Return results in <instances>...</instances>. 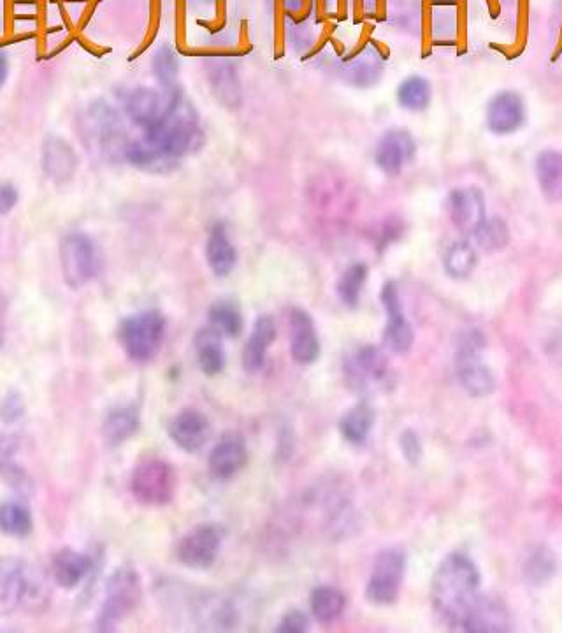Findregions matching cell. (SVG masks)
I'll return each mask as SVG.
<instances>
[{
  "label": "cell",
  "instance_id": "obj_46",
  "mask_svg": "<svg viewBox=\"0 0 562 633\" xmlns=\"http://www.w3.org/2000/svg\"><path fill=\"white\" fill-rule=\"evenodd\" d=\"M4 301L0 298V345L4 343V336H6V321H4Z\"/></svg>",
  "mask_w": 562,
  "mask_h": 633
},
{
  "label": "cell",
  "instance_id": "obj_3",
  "mask_svg": "<svg viewBox=\"0 0 562 633\" xmlns=\"http://www.w3.org/2000/svg\"><path fill=\"white\" fill-rule=\"evenodd\" d=\"M46 602L48 590L25 561L13 558L0 561V616H6L22 605L36 611Z\"/></svg>",
  "mask_w": 562,
  "mask_h": 633
},
{
  "label": "cell",
  "instance_id": "obj_19",
  "mask_svg": "<svg viewBox=\"0 0 562 633\" xmlns=\"http://www.w3.org/2000/svg\"><path fill=\"white\" fill-rule=\"evenodd\" d=\"M290 352L299 364H311L320 356V340L310 313L303 308L289 312Z\"/></svg>",
  "mask_w": 562,
  "mask_h": 633
},
{
  "label": "cell",
  "instance_id": "obj_10",
  "mask_svg": "<svg viewBox=\"0 0 562 633\" xmlns=\"http://www.w3.org/2000/svg\"><path fill=\"white\" fill-rule=\"evenodd\" d=\"M482 347V335L478 331H468L462 336L457 350V375L462 387L473 396H487L494 389V377L480 359Z\"/></svg>",
  "mask_w": 562,
  "mask_h": 633
},
{
  "label": "cell",
  "instance_id": "obj_17",
  "mask_svg": "<svg viewBox=\"0 0 562 633\" xmlns=\"http://www.w3.org/2000/svg\"><path fill=\"white\" fill-rule=\"evenodd\" d=\"M380 298H382L383 308L387 312V326L383 331L385 345L392 352L404 354L410 350L411 343H413V329L404 315L403 303H401L397 285L394 282H387L383 285Z\"/></svg>",
  "mask_w": 562,
  "mask_h": 633
},
{
  "label": "cell",
  "instance_id": "obj_15",
  "mask_svg": "<svg viewBox=\"0 0 562 633\" xmlns=\"http://www.w3.org/2000/svg\"><path fill=\"white\" fill-rule=\"evenodd\" d=\"M448 215L457 231L473 236L487 219L485 196L476 187H459L448 194Z\"/></svg>",
  "mask_w": 562,
  "mask_h": 633
},
{
  "label": "cell",
  "instance_id": "obj_4",
  "mask_svg": "<svg viewBox=\"0 0 562 633\" xmlns=\"http://www.w3.org/2000/svg\"><path fill=\"white\" fill-rule=\"evenodd\" d=\"M166 331V317L159 310H143L120 322L118 340L132 361L146 363L157 356Z\"/></svg>",
  "mask_w": 562,
  "mask_h": 633
},
{
  "label": "cell",
  "instance_id": "obj_44",
  "mask_svg": "<svg viewBox=\"0 0 562 633\" xmlns=\"http://www.w3.org/2000/svg\"><path fill=\"white\" fill-rule=\"evenodd\" d=\"M403 451L406 454V458L410 459V461H417L418 456H420V445H418V440L413 433H404L403 437Z\"/></svg>",
  "mask_w": 562,
  "mask_h": 633
},
{
  "label": "cell",
  "instance_id": "obj_23",
  "mask_svg": "<svg viewBox=\"0 0 562 633\" xmlns=\"http://www.w3.org/2000/svg\"><path fill=\"white\" fill-rule=\"evenodd\" d=\"M462 630L466 632H508L510 630V616L505 605L489 597H478L468 618L462 623Z\"/></svg>",
  "mask_w": 562,
  "mask_h": 633
},
{
  "label": "cell",
  "instance_id": "obj_28",
  "mask_svg": "<svg viewBox=\"0 0 562 633\" xmlns=\"http://www.w3.org/2000/svg\"><path fill=\"white\" fill-rule=\"evenodd\" d=\"M92 561L85 554L76 553L71 549H64L53 560V579L64 588H74L85 579L90 572Z\"/></svg>",
  "mask_w": 562,
  "mask_h": 633
},
{
  "label": "cell",
  "instance_id": "obj_7",
  "mask_svg": "<svg viewBox=\"0 0 562 633\" xmlns=\"http://www.w3.org/2000/svg\"><path fill=\"white\" fill-rule=\"evenodd\" d=\"M141 602V581L130 568H120L109 577L106 600L99 616V630H113Z\"/></svg>",
  "mask_w": 562,
  "mask_h": 633
},
{
  "label": "cell",
  "instance_id": "obj_27",
  "mask_svg": "<svg viewBox=\"0 0 562 633\" xmlns=\"http://www.w3.org/2000/svg\"><path fill=\"white\" fill-rule=\"evenodd\" d=\"M396 101L401 110L422 113L433 102V85L426 76L411 74L397 85Z\"/></svg>",
  "mask_w": 562,
  "mask_h": 633
},
{
  "label": "cell",
  "instance_id": "obj_20",
  "mask_svg": "<svg viewBox=\"0 0 562 633\" xmlns=\"http://www.w3.org/2000/svg\"><path fill=\"white\" fill-rule=\"evenodd\" d=\"M206 262L215 277H229L238 264V250L229 236L227 224L218 220L209 227L206 240Z\"/></svg>",
  "mask_w": 562,
  "mask_h": 633
},
{
  "label": "cell",
  "instance_id": "obj_30",
  "mask_svg": "<svg viewBox=\"0 0 562 633\" xmlns=\"http://www.w3.org/2000/svg\"><path fill=\"white\" fill-rule=\"evenodd\" d=\"M208 326L220 336L236 338L243 329V315L239 306L229 299L213 303L208 310Z\"/></svg>",
  "mask_w": 562,
  "mask_h": 633
},
{
  "label": "cell",
  "instance_id": "obj_45",
  "mask_svg": "<svg viewBox=\"0 0 562 633\" xmlns=\"http://www.w3.org/2000/svg\"><path fill=\"white\" fill-rule=\"evenodd\" d=\"M9 78V57L4 53V51H0V90L2 87L6 85V81Z\"/></svg>",
  "mask_w": 562,
  "mask_h": 633
},
{
  "label": "cell",
  "instance_id": "obj_43",
  "mask_svg": "<svg viewBox=\"0 0 562 633\" xmlns=\"http://www.w3.org/2000/svg\"><path fill=\"white\" fill-rule=\"evenodd\" d=\"M403 234V224L399 220L392 219L383 226L382 234L378 238V248H385L390 243L397 241V238H401Z\"/></svg>",
  "mask_w": 562,
  "mask_h": 633
},
{
  "label": "cell",
  "instance_id": "obj_42",
  "mask_svg": "<svg viewBox=\"0 0 562 633\" xmlns=\"http://www.w3.org/2000/svg\"><path fill=\"white\" fill-rule=\"evenodd\" d=\"M18 201H20V190L16 189L15 183L0 182V217L15 210Z\"/></svg>",
  "mask_w": 562,
  "mask_h": 633
},
{
  "label": "cell",
  "instance_id": "obj_25",
  "mask_svg": "<svg viewBox=\"0 0 562 633\" xmlns=\"http://www.w3.org/2000/svg\"><path fill=\"white\" fill-rule=\"evenodd\" d=\"M276 338V322L271 315H262L253 326L252 335L243 350V364L248 372H257L266 361V352Z\"/></svg>",
  "mask_w": 562,
  "mask_h": 633
},
{
  "label": "cell",
  "instance_id": "obj_39",
  "mask_svg": "<svg viewBox=\"0 0 562 633\" xmlns=\"http://www.w3.org/2000/svg\"><path fill=\"white\" fill-rule=\"evenodd\" d=\"M555 572V560L552 554L540 549L538 553H534L526 563L527 579L534 584H541L548 581Z\"/></svg>",
  "mask_w": 562,
  "mask_h": 633
},
{
  "label": "cell",
  "instance_id": "obj_41",
  "mask_svg": "<svg viewBox=\"0 0 562 633\" xmlns=\"http://www.w3.org/2000/svg\"><path fill=\"white\" fill-rule=\"evenodd\" d=\"M308 630V619L303 612L290 611L281 618L280 625L276 626V632L303 633Z\"/></svg>",
  "mask_w": 562,
  "mask_h": 633
},
{
  "label": "cell",
  "instance_id": "obj_22",
  "mask_svg": "<svg viewBox=\"0 0 562 633\" xmlns=\"http://www.w3.org/2000/svg\"><path fill=\"white\" fill-rule=\"evenodd\" d=\"M169 435L183 451H199L208 442L209 421L201 412L185 410L169 424Z\"/></svg>",
  "mask_w": 562,
  "mask_h": 633
},
{
  "label": "cell",
  "instance_id": "obj_9",
  "mask_svg": "<svg viewBox=\"0 0 562 633\" xmlns=\"http://www.w3.org/2000/svg\"><path fill=\"white\" fill-rule=\"evenodd\" d=\"M176 489L173 466L162 459H146L137 465L132 475V493L146 505L171 502Z\"/></svg>",
  "mask_w": 562,
  "mask_h": 633
},
{
  "label": "cell",
  "instance_id": "obj_29",
  "mask_svg": "<svg viewBox=\"0 0 562 633\" xmlns=\"http://www.w3.org/2000/svg\"><path fill=\"white\" fill-rule=\"evenodd\" d=\"M195 350H197L199 366L206 375H217L224 370L222 336L218 335L215 329L206 326L195 333Z\"/></svg>",
  "mask_w": 562,
  "mask_h": 633
},
{
  "label": "cell",
  "instance_id": "obj_34",
  "mask_svg": "<svg viewBox=\"0 0 562 633\" xmlns=\"http://www.w3.org/2000/svg\"><path fill=\"white\" fill-rule=\"evenodd\" d=\"M346 600L341 591L320 586L311 593V612L320 623H332L345 611Z\"/></svg>",
  "mask_w": 562,
  "mask_h": 633
},
{
  "label": "cell",
  "instance_id": "obj_21",
  "mask_svg": "<svg viewBox=\"0 0 562 633\" xmlns=\"http://www.w3.org/2000/svg\"><path fill=\"white\" fill-rule=\"evenodd\" d=\"M248 461L243 438L238 435H225L209 454V472L217 479H231Z\"/></svg>",
  "mask_w": 562,
  "mask_h": 633
},
{
  "label": "cell",
  "instance_id": "obj_11",
  "mask_svg": "<svg viewBox=\"0 0 562 633\" xmlns=\"http://www.w3.org/2000/svg\"><path fill=\"white\" fill-rule=\"evenodd\" d=\"M345 375L352 389L371 393L389 380L387 359L373 345H362L346 357Z\"/></svg>",
  "mask_w": 562,
  "mask_h": 633
},
{
  "label": "cell",
  "instance_id": "obj_38",
  "mask_svg": "<svg viewBox=\"0 0 562 633\" xmlns=\"http://www.w3.org/2000/svg\"><path fill=\"white\" fill-rule=\"evenodd\" d=\"M471 238H475L476 245L485 252H498L508 245L510 231H508L505 220L492 217V219H485V222L478 227V231Z\"/></svg>",
  "mask_w": 562,
  "mask_h": 633
},
{
  "label": "cell",
  "instance_id": "obj_36",
  "mask_svg": "<svg viewBox=\"0 0 562 633\" xmlns=\"http://www.w3.org/2000/svg\"><path fill=\"white\" fill-rule=\"evenodd\" d=\"M152 71L155 80L159 81L162 88L180 87V60L171 46L162 44L159 50L153 53Z\"/></svg>",
  "mask_w": 562,
  "mask_h": 633
},
{
  "label": "cell",
  "instance_id": "obj_1",
  "mask_svg": "<svg viewBox=\"0 0 562 633\" xmlns=\"http://www.w3.org/2000/svg\"><path fill=\"white\" fill-rule=\"evenodd\" d=\"M204 145L206 132L199 111L181 88L166 117L139 138L130 139L123 161L139 171L169 173Z\"/></svg>",
  "mask_w": 562,
  "mask_h": 633
},
{
  "label": "cell",
  "instance_id": "obj_31",
  "mask_svg": "<svg viewBox=\"0 0 562 633\" xmlns=\"http://www.w3.org/2000/svg\"><path fill=\"white\" fill-rule=\"evenodd\" d=\"M478 264V254L473 243L468 240H457L448 247L443 266L447 271L448 277L455 280H464L475 271Z\"/></svg>",
  "mask_w": 562,
  "mask_h": 633
},
{
  "label": "cell",
  "instance_id": "obj_24",
  "mask_svg": "<svg viewBox=\"0 0 562 633\" xmlns=\"http://www.w3.org/2000/svg\"><path fill=\"white\" fill-rule=\"evenodd\" d=\"M209 90L227 110H238L243 102V90L238 71L231 62L222 60L208 69Z\"/></svg>",
  "mask_w": 562,
  "mask_h": 633
},
{
  "label": "cell",
  "instance_id": "obj_16",
  "mask_svg": "<svg viewBox=\"0 0 562 633\" xmlns=\"http://www.w3.org/2000/svg\"><path fill=\"white\" fill-rule=\"evenodd\" d=\"M222 532L215 524H202L188 533L178 546V560L188 568H208L217 560Z\"/></svg>",
  "mask_w": 562,
  "mask_h": 633
},
{
  "label": "cell",
  "instance_id": "obj_33",
  "mask_svg": "<svg viewBox=\"0 0 562 633\" xmlns=\"http://www.w3.org/2000/svg\"><path fill=\"white\" fill-rule=\"evenodd\" d=\"M139 428V414L134 407L116 408L106 417L104 437L111 445H120L129 440Z\"/></svg>",
  "mask_w": 562,
  "mask_h": 633
},
{
  "label": "cell",
  "instance_id": "obj_6",
  "mask_svg": "<svg viewBox=\"0 0 562 633\" xmlns=\"http://www.w3.org/2000/svg\"><path fill=\"white\" fill-rule=\"evenodd\" d=\"M60 266L65 284L76 291L101 273V252L88 234H67L60 241Z\"/></svg>",
  "mask_w": 562,
  "mask_h": 633
},
{
  "label": "cell",
  "instance_id": "obj_47",
  "mask_svg": "<svg viewBox=\"0 0 562 633\" xmlns=\"http://www.w3.org/2000/svg\"><path fill=\"white\" fill-rule=\"evenodd\" d=\"M304 0H285V6L289 11H299L303 6Z\"/></svg>",
  "mask_w": 562,
  "mask_h": 633
},
{
  "label": "cell",
  "instance_id": "obj_18",
  "mask_svg": "<svg viewBox=\"0 0 562 633\" xmlns=\"http://www.w3.org/2000/svg\"><path fill=\"white\" fill-rule=\"evenodd\" d=\"M41 166L44 175L55 183H67L78 171L80 157L71 143L60 136L44 139Z\"/></svg>",
  "mask_w": 562,
  "mask_h": 633
},
{
  "label": "cell",
  "instance_id": "obj_13",
  "mask_svg": "<svg viewBox=\"0 0 562 633\" xmlns=\"http://www.w3.org/2000/svg\"><path fill=\"white\" fill-rule=\"evenodd\" d=\"M417 150V139L410 131L401 127L389 129L383 132L382 138L376 143L375 155H373L376 168L390 178L399 176L404 168L413 162Z\"/></svg>",
  "mask_w": 562,
  "mask_h": 633
},
{
  "label": "cell",
  "instance_id": "obj_12",
  "mask_svg": "<svg viewBox=\"0 0 562 633\" xmlns=\"http://www.w3.org/2000/svg\"><path fill=\"white\" fill-rule=\"evenodd\" d=\"M527 122V106L517 90H499L485 106V127L494 136H510Z\"/></svg>",
  "mask_w": 562,
  "mask_h": 633
},
{
  "label": "cell",
  "instance_id": "obj_35",
  "mask_svg": "<svg viewBox=\"0 0 562 633\" xmlns=\"http://www.w3.org/2000/svg\"><path fill=\"white\" fill-rule=\"evenodd\" d=\"M368 278L369 268L366 262H354L346 268L338 282V296L343 301V305L348 308L359 305Z\"/></svg>",
  "mask_w": 562,
  "mask_h": 633
},
{
  "label": "cell",
  "instance_id": "obj_37",
  "mask_svg": "<svg viewBox=\"0 0 562 633\" xmlns=\"http://www.w3.org/2000/svg\"><path fill=\"white\" fill-rule=\"evenodd\" d=\"M0 530L11 537H25L32 530V517L22 503H0Z\"/></svg>",
  "mask_w": 562,
  "mask_h": 633
},
{
  "label": "cell",
  "instance_id": "obj_2",
  "mask_svg": "<svg viewBox=\"0 0 562 633\" xmlns=\"http://www.w3.org/2000/svg\"><path fill=\"white\" fill-rule=\"evenodd\" d=\"M478 588L480 575L473 561L461 554L448 556L434 574L431 588L434 609L448 625L462 628L464 619L480 597Z\"/></svg>",
  "mask_w": 562,
  "mask_h": 633
},
{
  "label": "cell",
  "instance_id": "obj_5",
  "mask_svg": "<svg viewBox=\"0 0 562 633\" xmlns=\"http://www.w3.org/2000/svg\"><path fill=\"white\" fill-rule=\"evenodd\" d=\"M129 136L123 129L122 118L108 102H95L85 120V143L99 153L102 159H123Z\"/></svg>",
  "mask_w": 562,
  "mask_h": 633
},
{
  "label": "cell",
  "instance_id": "obj_8",
  "mask_svg": "<svg viewBox=\"0 0 562 633\" xmlns=\"http://www.w3.org/2000/svg\"><path fill=\"white\" fill-rule=\"evenodd\" d=\"M180 90L181 87L134 88L123 97V111L132 124L137 125L141 131H146L166 117Z\"/></svg>",
  "mask_w": 562,
  "mask_h": 633
},
{
  "label": "cell",
  "instance_id": "obj_32",
  "mask_svg": "<svg viewBox=\"0 0 562 633\" xmlns=\"http://www.w3.org/2000/svg\"><path fill=\"white\" fill-rule=\"evenodd\" d=\"M373 422H375V410L369 403L362 401L343 417V421L339 424L341 435L350 444H362L369 437Z\"/></svg>",
  "mask_w": 562,
  "mask_h": 633
},
{
  "label": "cell",
  "instance_id": "obj_40",
  "mask_svg": "<svg viewBox=\"0 0 562 633\" xmlns=\"http://www.w3.org/2000/svg\"><path fill=\"white\" fill-rule=\"evenodd\" d=\"M16 447L18 444H16L15 438L0 437V473L8 475L9 479L20 475V472L15 468V463H13Z\"/></svg>",
  "mask_w": 562,
  "mask_h": 633
},
{
  "label": "cell",
  "instance_id": "obj_26",
  "mask_svg": "<svg viewBox=\"0 0 562 633\" xmlns=\"http://www.w3.org/2000/svg\"><path fill=\"white\" fill-rule=\"evenodd\" d=\"M534 173L541 192L550 201L562 199V152L547 148L536 155Z\"/></svg>",
  "mask_w": 562,
  "mask_h": 633
},
{
  "label": "cell",
  "instance_id": "obj_14",
  "mask_svg": "<svg viewBox=\"0 0 562 633\" xmlns=\"http://www.w3.org/2000/svg\"><path fill=\"white\" fill-rule=\"evenodd\" d=\"M404 556L397 551H385L378 556L373 574L369 577L368 595L369 602L378 605H389L399 595V588L403 583Z\"/></svg>",
  "mask_w": 562,
  "mask_h": 633
}]
</instances>
